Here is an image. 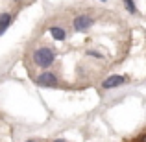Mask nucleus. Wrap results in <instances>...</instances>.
Here are the masks:
<instances>
[{
  "mask_svg": "<svg viewBox=\"0 0 146 142\" xmlns=\"http://www.w3.org/2000/svg\"><path fill=\"white\" fill-rule=\"evenodd\" d=\"M54 142H67V140H54Z\"/></svg>",
  "mask_w": 146,
  "mask_h": 142,
  "instance_id": "8",
  "label": "nucleus"
},
{
  "mask_svg": "<svg viewBox=\"0 0 146 142\" xmlns=\"http://www.w3.org/2000/svg\"><path fill=\"white\" fill-rule=\"evenodd\" d=\"M35 83L39 87H57V76L54 72H43L35 78Z\"/></svg>",
  "mask_w": 146,
  "mask_h": 142,
  "instance_id": "3",
  "label": "nucleus"
},
{
  "mask_svg": "<svg viewBox=\"0 0 146 142\" xmlns=\"http://www.w3.org/2000/svg\"><path fill=\"white\" fill-rule=\"evenodd\" d=\"M122 2H124V7L129 11V13H131V15H137V6H135V2H133V0H122Z\"/></svg>",
  "mask_w": 146,
  "mask_h": 142,
  "instance_id": "7",
  "label": "nucleus"
},
{
  "mask_svg": "<svg viewBox=\"0 0 146 142\" xmlns=\"http://www.w3.org/2000/svg\"><path fill=\"white\" fill-rule=\"evenodd\" d=\"M26 142H35V140H26Z\"/></svg>",
  "mask_w": 146,
  "mask_h": 142,
  "instance_id": "9",
  "label": "nucleus"
},
{
  "mask_svg": "<svg viewBox=\"0 0 146 142\" xmlns=\"http://www.w3.org/2000/svg\"><path fill=\"white\" fill-rule=\"evenodd\" d=\"M94 24V18L91 15H78V17L72 20V28L76 32H87L91 26Z\"/></svg>",
  "mask_w": 146,
  "mask_h": 142,
  "instance_id": "2",
  "label": "nucleus"
},
{
  "mask_svg": "<svg viewBox=\"0 0 146 142\" xmlns=\"http://www.w3.org/2000/svg\"><path fill=\"white\" fill-rule=\"evenodd\" d=\"M15 2H21V0H15Z\"/></svg>",
  "mask_w": 146,
  "mask_h": 142,
  "instance_id": "10",
  "label": "nucleus"
},
{
  "mask_svg": "<svg viewBox=\"0 0 146 142\" xmlns=\"http://www.w3.org/2000/svg\"><path fill=\"white\" fill-rule=\"evenodd\" d=\"M50 33H52V37L56 41H65L67 39V33H65L63 28H57V26H54V28H50Z\"/></svg>",
  "mask_w": 146,
  "mask_h": 142,
  "instance_id": "6",
  "label": "nucleus"
},
{
  "mask_svg": "<svg viewBox=\"0 0 146 142\" xmlns=\"http://www.w3.org/2000/svg\"><path fill=\"white\" fill-rule=\"evenodd\" d=\"M100 2H106V0H100Z\"/></svg>",
  "mask_w": 146,
  "mask_h": 142,
  "instance_id": "11",
  "label": "nucleus"
},
{
  "mask_svg": "<svg viewBox=\"0 0 146 142\" xmlns=\"http://www.w3.org/2000/svg\"><path fill=\"white\" fill-rule=\"evenodd\" d=\"M122 83H126V78H124V76L113 74V76H109V78H106V79H104L102 87H104V89H115V87L122 85Z\"/></svg>",
  "mask_w": 146,
  "mask_h": 142,
  "instance_id": "4",
  "label": "nucleus"
},
{
  "mask_svg": "<svg viewBox=\"0 0 146 142\" xmlns=\"http://www.w3.org/2000/svg\"><path fill=\"white\" fill-rule=\"evenodd\" d=\"M11 22H13V15L11 13H2L0 15V35L11 26Z\"/></svg>",
  "mask_w": 146,
  "mask_h": 142,
  "instance_id": "5",
  "label": "nucleus"
},
{
  "mask_svg": "<svg viewBox=\"0 0 146 142\" xmlns=\"http://www.w3.org/2000/svg\"><path fill=\"white\" fill-rule=\"evenodd\" d=\"M56 61V52L52 46H39L33 52V63L41 68H48Z\"/></svg>",
  "mask_w": 146,
  "mask_h": 142,
  "instance_id": "1",
  "label": "nucleus"
}]
</instances>
